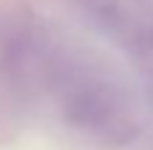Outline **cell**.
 Listing matches in <instances>:
<instances>
[{"instance_id":"cell-1","label":"cell","mask_w":153,"mask_h":150,"mask_svg":"<svg viewBox=\"0 0 153 150\" xmlns=\"http://www.w3.org/2000/svg\"><path fill=\"white\" fill-rule=\"evenodd\" d=\"M46 89L59 97L70 123L102 142H124L134 134L129 94L105 70L65 48L56 51Z\"/></svg>"},{"instance_id":"cell-2","label":"cell","mask_w":153,"mask_h":150,"mask_svg":"<svg viewBox=\"0 0 153 150\" xmlns=\"http://www.w3.org/2000/svg\"><path fill=\"white\" fill-rule=\"evenodd\" d=\"M59 46L27 11L0 24V72L16 89H46Z\"/></svg>"},{"instance_id":"cell-3","label":"cell","mask_w":153,"mask_h":150,"mask_svg":"<svg viewBox=\"0 0 153 150\" xmlns=\"http://www.w3.org/2000/svg\"><path fill=\"white\" fill-rule=\"evenodd\" d=\"M91 24L153 78V0H75Z\"/></svg>"}]
</instances>
